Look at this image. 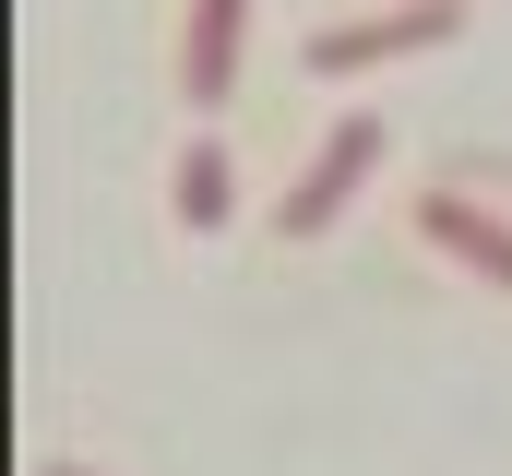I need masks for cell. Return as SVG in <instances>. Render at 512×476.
Wrapping results in <instances>:
<instances>
[{
    "mask_svg": "<svg viewBox=\"0 0 512 476\" xmlns=\"http://www.w3.org/2000/svg\"><path fill=\"white\" fill-rule=\"evenodd\" d=\"M382 143H393L382 119H370V108H346L334 131H322V143H310V167H298V191L274 203V238H322V227H346V203H358V179L382 167Z\"/></svg>",
    "mask_w": 512,
    "mask_h": 476,
    "instance_id": "obj_1",
    "label": "cell"
},
{
    "mask_svg": "<svg viewBox=\"0 0 512 476\" xmlns=\"http://www.w3.org/2000/svg\"><path fill=\"white\" fill-rule=\"evenodd\" d=\"M167 215H179L191 238L239 215V167H227V143H215V131H191V143H179V167H167Z\"/></svg>",
    "mask_w": 512,
    "mask_h": 476,
    "instance_id": "obj_4",
    "label": "cell"
},
{
    "mask_svg": "<svg viewBox=\"0 0 512 476\" xmlns=\"http://www.w3.org/2000/svg\"><path fill=\"white\" fill-rule=\"evenodd\" d=\"M36 476H96V465H60V453H48V465H36Z\"/></svg>",
    "mask_w": 512,
    "mask_h": 476,
    "instance_id": "obj_6",
    "label": "cell"
},
{
    "mask_svg": "<svg viewBox=\"0 0 512 476\" xmlns=\"http://www.w3.org/2000/svg\"><path fill=\"white\" fill-rule=\"evenodd\" d=\"M417 238H429L441 262H465L477 286H501V298H512V215L465 203V191H417Z\"/></svg>",
    "mask_w": 512,
    "mask_h": 476,
    "instance_id": "obj_3",
    "label": "cell"
},
{
    "mask_svg": "<svg viewBox=\"0 0 512 476\" xmlns=\"http://www.w3.org/2000/svg\"><path fill=\"white\" fill-rule=\"evenodd\" d=\"M465 0H393V12H358V24H322L310 36V72L346 84V72H382V60H417V48H453Z\"/></svg>",
    "mask_w": 512,
    "mask_h": 476,
    "instance_id": "obj_2",
    "label": "cell"
},
{
    "mask_svg": "<svg viewBox=\"0 0 512 476\" xmlns=\"http://www.w3.org/2000/svg\"><path fill=\"white\" fill-rule=\"evenodd\" d=\"M239 12H251V0H191V36H179V84H191V108H215V96L239 84Z\"/></svg>",
    "mask_w": 512,
    "mask_h": 476,
    "instance_id": "obj_5",
    "label": "cell"
}]
</instances>
